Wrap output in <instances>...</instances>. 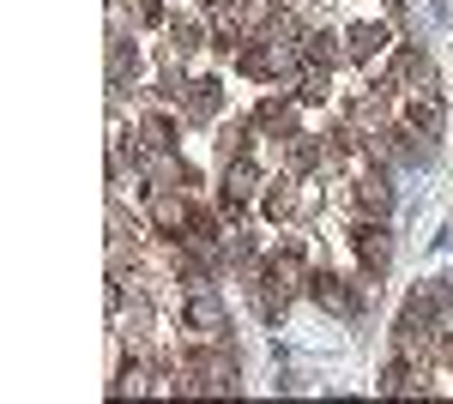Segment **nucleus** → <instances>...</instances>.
I'll use <instances>...</instances> for the list:
<instances>
[{
  "mask_svg": "<svg viewBox=\"0 0 453 404\" xmlns=\"http://www.w3.org/2000/svg\"><path fill=\"white\" fill-rule=\"evenodd\" d=\"M254 278L290 302L296 290H309V260H303V248H296V241H284V248H273V254H266V266L248 271V284H254Z\"/></svg>",
  "mask_w": 453,
  "mask_h": 404,
  "instance_id": "4",
  "label": "nucleus"
},
{
  "mask_svg": "<svg viewBox=\"0 0 453 404\" xmlns=\"http://www.w3.org/2000/svg\"><path fill=\"white\" fill-rule=\"evenodd\" d=\"M248 127L254 121H230V127H218V157L230 164V157H248Z\"/></svg>",
  "mask_w": 453,
  "mask_h": 404,
  "instance_id": "17",
  "label": "nucleus"
},
{
  "mask_svg": "<svg viewBox=\"0 0 453 404\" xmlns=\"http://www.w3.org/2000/svg\"><path fill=\"white\" fill-rule=\"evenodd\" d=\"M345 187H350V205H357L363 217H387V211H393V181H387V169L375 164V157L363 169H350Z\"/></svg>",
  "mask_w": 453,
  "mask_h": 404,
  "instance_id": "5",
  "label": "nucleus"
},
{
  "mask_svg": "<svg viewBox=\"0 0 453 404\" xmlns=\"http://www.w3.org/2000/svg\"><path fill=\"white\" fill-rule=\"evenodd\" d=\"M175 326L188 338H230V314H224V302H218L211 284H194V290L175 302Z\"/></svg>",
  "mask_w": 453,
  "mask_h": 404,
  "instance_id": "2",
  "label": "nucleus"
},
{
  "mask_svg": "<svg viewBox=\"0 0 453 404\" xmlns=\"http://www.w3.org/2000/svg\"><path fill=\"white\" fill-rule=\"evenodd\" d=\"M314 308H326V314H357V296L345 290V278L339 271H309V290H303Z\"/></svg>",
  "mask_w": 453,
  "mask_h": 404,
  "instance_id": "9",
  "label": "nucleus"
},
{
  "mask_svg": "<svg viewBox=\"0 0 453 404\" xmlns=\"http://www.w3.org/2000/svg\"><path fill=\"white\" fill-rule=\"evenodd\" d=\"M206 6H218V0H206Z\"/></svg>",
  "mask_w": 453,
  "mask_h": 404,
  "instance_id": "18",
  "label": "nucleus"
},
{
  "mask_svg": "<svg viewBox=\"0 0 453 404\" xmlns=\"http://www.w3.org/2000/svg\"><path fill=\"white\" fill-rule=\"evenodd\" d=\"M140 151H145V157L175 151V115H170V109H145V115H140Z\"/></svg>",
  "mask_w": 453,
  "mask_h": 404,
  "instance_id": "10",
  "label": "nucleus"
},
{
  "mask_svg": "<svg viewBox=\"0 0 453 404\" xmlns=\"http://www.w3.org/2000/svg\"><path fill=\"white\" fill-rule=\"evenodd\" d=\"M254 127H266V133H296V103L290 97H266L260 109H254Z\"/></svg>",
  "mask_w": 453,
  "mask_h": 404,
  "instance_id": "16",
  "label": "nucleus"
},
{
  "mask_svg": "<svg viewBox=\"0 0 453 404\" xmlns=\"http://www.w3.org/2000/svg\"><path fill=\"white\" fill-rule=\"evenodd\" d=\"M260 187H266V175H260V164H254V151H248V157H230V164H224V181H218L224 217L236 224L248 205H260Z\"/></svg>",
  "mask_w": 453,
  "mask_h": 404,
  "instance_id": "3",
  "label": "nucleus"
},
{
  "mask_svg": "<svg viewBox=\"0 0 453 404\" xmlns=\"http://www.w3.org/2000/svg\"><path fill=\"white\" fill-rule=\"evenodd\" d=\"M134 79H140V55H134V42H127V36H121V25H115V36H109V91L121 97Z\"/></svg>",
  "mask_w": 453,
  "mask_h": 404,
  "instance_id": "11",
  "label": "nucleus"
},
{
  "mask_svg": "<svg viewBox=\"0 0 453 404\" xmlns=\"http://www.w3.org/2000/svg\"><path fill=\"white\" fill-rule=\"evenodd\" d=\"M399 121H405V127H411L423 145H429V139H441V127H448V109H441V91H435V72L399 91Z\"/></svg>",
  "mask_w": 453,
  "mask_h": 404,
  "instance_id": "1",
  "label": "nucleus"
},
{
  "mask_svg": "<svg viewBox=\"0 0 453 404\" xmlns=\"http://www.w3.org/2000/svg\"><path fill=\"white\" fill-rule=\"evenodd\" d=\"M303 181L296 175H273L266 187H260V217L266 224H290V217H303L309 211V194H296Z\"/></svg>",
  "mask_w": 453,
  "mask_h": 404,
  "instance_id": "8",
  "label": "nucleus"
},
{
  "mask_svg": "<svg viewBox=\"0 0 453 404\" xmlns=\"http://www.w3.org/2000/svg\"><path fill=\"white\" fill-rule=\"evenodd\" d=\"M145 224H151V236L181 241V236H188V224H194V205H188L181 187H157V194H151V211H145Z\"/></svg>",
  "mask_w": 453,
  "mask_h": 404,
  "instance_id": "7",
  "label": "nucleus"
},
{
  "mask_svg": "<svg viewBox=\"0 0 453 404\" xmlns=\"http://www.w3.org/2000/svg\"><path fill=\"white\" fill-rule=\"evenodd\" d=\"M350 254H357L363 278H381V271L393 266V236H387V217H363V224L350 230Z\"/></svg>",
  "mask_w": 453,
  "mask_h": 404,
  "instance_id": "6",
  "label": "nucleus"
},
{
  "mask_svg": "<svg viewBox=\"0 0 453 404\" xmlns=\"http://www.w3.org/2000/svg\"><path fill=\"white\" fill-rule=\"evenodd\" d=\"M381 49H387L381 25H350V31H345V55H350V61H363V67H375Z\"/></svg>",
  "mask_w": 453,
  "mask_h": 404,
  "instance_id": "14",
  "label": "nucleus"
},
{
  "mask_svg": "<svg viewBox=\"0 0 453 404\" xmlns=\"http://www.w3.org/2000/svg\"><path fill=\"white\" fill-rule=\"evenodd\" d=\"M218 91H224L218 79H194V85H181V115H188V121H211L218 103H224Z\"/></svg>",
  "mask_w": 453,
  "mask_h": 404,
  "instance_id": "13",
  "label": "nucleus"
},
{
  "mask_svg": "<svg viewBox=\"0 0 453 404\" xmlns=\"http://www.w3.org/2000/svg\"><path fill=\"white\" fill-rule=\"evenodd\" d=\"M339 55H345V49H339V36L326 31V25H314V31L303 36V67H339Z\"/></svg>",
  "mask_w": 453,
  "mask_h": 404,
  "instance_id": "15",
  "label": "nucleus"
},
{
  "mask_svg": "<svg viewBox=\"0 0 453 404\" xmlns=\"http://www.w3.org/2000/svg\"><path fill=\"white\" fill-rule=\"evenodd\" d=\"M164 31H170V55H175V61L200 55V49L211 42V25H200V19H181V12H175V19L164 25Z\"/></svg>",
  "mask_w": 453,
  "mask_h": 404,
  "instance_id": "12",
  "label": "nucleus"
}]
</instances>
